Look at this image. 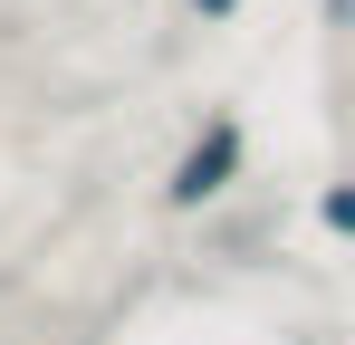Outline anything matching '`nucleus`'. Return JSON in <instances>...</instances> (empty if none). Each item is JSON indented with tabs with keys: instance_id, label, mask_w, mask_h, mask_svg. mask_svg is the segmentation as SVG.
I'll use <instances>...</instances> for the list:
<instances>
[{
	"instance_id": "f257e3e1",
	"label": "nucleus",
	"mask_w": 355,
	"mask_h": 345,
	"mask_svg": "<svg viewBox=\"0 0 355 345\" xmlns=\"http://www.w3.org/2000/svg\"><path fill=\"white\" fill-rule=\"evenodd\" d=\"M250 172V125L240 106L202 115L192 134H182V154L164 163V211H211V202H231V182Z\"/></svg>"
},
{
	"instance_id": "f03ea898",
	"label": "nucleus",
	"mask_w": 355,
	"mask_h": 345,
	"mask_svg": "<svg viewBox=\"0 0 355 345\" xmlns=\"http://www.w3.org/2000/svg\"><path fill=\"white\" fill-rule=\"evenodd\" d=\"M317 230H336V240H355V172L317 192Z\"/></svg>"
},
{
	"instance_id": "7ed1b4c3",
	"label": "nucleus",
	"mask_w": 355,
	"mask_h": 345,
	"mask_svg": "<svg viewBox=\"0 0 355 345\" xmlns=\"http://www.w3.org/2000/svg\"><path fill=\"white\" fill-rule=\"evenodd\" d=\"M182 10H192L202 29H221V19H240V0H182Z\"/></svg>"
},
{
	"instance_id": "20e7f679",
	"label": "nucleus",
	"mask_w": 355,
	"mask_h": 345,
	"mask_svg": "<svg viewBox=\"0 0 355 345\" xmlns=\"http://www.w3.org/2000/svg\"><path fill=\"white\" fill-rule=\"evenodd\" d=\"M327 10H336V19H355V0H327Z\"/></svg>"
}]
</instances>
